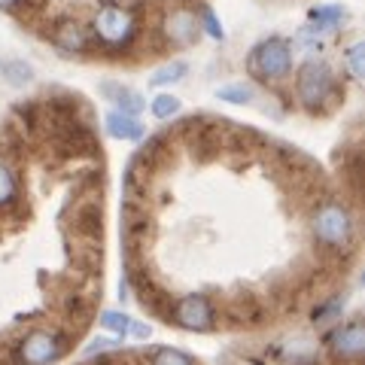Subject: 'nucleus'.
<instances>
[{
	"mask_svg": "<svg viewBox=\"0 0 365 365\" xmlns=\"http://www.w3.org/2000/svg\"><path fill=\"white\" fill-rule=\"evenodd\" d=\"M307 19H311V28L317 34H335L347 25V9L338 6V4H329V6H314L311 13H307Z\"/></svg>",
	"mask_w": 365,
	"mask_h": 365,
	"instance_id": "6e6552de",
	"label": "nucleus"
},
{
	"mask_svg": "<svg viewBox=\"0 0 365 365\" xmlns=\"http://www.w3.org/2000/svg\"><path fill=\"white\" fill-rule=\"evenodd\" d=\"M216 98L225 101V104H235V107H244V104H253V88L244 86V83H228L222 88H216Z\"/></svg>",
	"mask_w": 365,
	"mask_h": 365,
	"instance_id": "f8f14e48",
	"label": "nucleus"
},
{
	"mask_svg": "<svg viewBox=\"0 0 365 365\" xmlns=\"http://www.w3.org/2000/svg\"><path fill=\"white\" fill-rule=\"evenodd\" d=\"M189 73V64L186 61H170V64H165V67H158V71L150 76V86L153 88H162V86H174V83H180L182 76Z\"/></svg>",
	"mask_w": 365,
	"mask_h": 365,
	"instance_id": "9b49d317",
	"label": "nucleus"
},
{
	"mask_svg": "<svg viewBox=\"0 0 365 365\" xmlns=\"http://www.w3.org/2000/svg\"><path fill=\"white\" fill-rule=\"evenodd\" d=\"M314 235L326 247H335V250L347 247L353 241V216L341 204H326L314 216Z\"/></svg>",
	"mask_w": 365,
	"mask_h": 365,
	"instance_id": "20e7f679",
	"label": "nucleus"
},
{
	"mask_svg": "<svg viewBox=\"0 0 365 365\" xmlns=\"http://www.w3.org/2000/svg\"><path fill=\"white\" fill-rule=\"evenodd\" d=\"M180 113V98H174V95H155L153 98V116H158V119H170V116H177Z\"/></svg>",
	"mask_w": 365,
	"mask_h": 365,
	"instance_id": "ddd939ff",
	"label": "nucleus"
},
{
	"mask_svg": "<svg viewBox=\"0 0 365 365\" xmlns=\"http://www.w3.org/2000/svg\"><path fill=\"white\" fill-rule=\"evenodd\" d=\"M198 21H201L204 28H207V34H210L213 40H222V25L216 21V16L210 13V9H204V19H198Z\"/></svg>",
	"mask_w": 365,
	"mask_h": 365,
	"instance_id": "a211bd4d",
	"label": "nucleus"
},
{
	"mask_svg": "<svg viewBox=\"0 0 365 365\" xmlns=\"http://www.w3.org/2000/svg\"><path fill=\"white\" fill-rule=\"evenodd\" d=\"M16 198V177L4 162H0V207Z\"/></svg>",
	"mask_w": 365,
	"mask_h": 365,
	"instance_id": "4468645a",
	"label": "nucleus"
},
{
	"mask_svg": "<svg viewBox=\"0 0 365 365\" xmlns=\"http://www.w3.org/2000/svg\"><path fill=\"white\" fill-rule=\"evenodd\" d=\"M347 61H350V73L356 76V79H362V43H353L350 49H347Z\"/></svg>",
	"mask_w": 365,
	"mask_h": 365,
	"instance_id": "dca6fc26",
	"label": "nucleus"
},
{
	"mask_svg": "<svg viewBox=\"0 0 365 365\" xmlns=\"http://www.w3.org/2000/svg\"><path fill=\"white\" fill-rule=\"evenodd\" d=\"M101 326L116 329V332H125L131 323H128V317H125V314H104V317H101Z\"/></svg>",
	"mask_w": 365,
	"mask_h": 365,
	"instance_id": "f3484780",
	"label": "nucleus"
},
{
	"mask_svg": "<svg viewBox=\"0 0 365 365\" xmlns=\"http://www.w3.org/2000/svg\"><path fill=\"white\" fill-rule=\"evenodd\" d=\"M101 88H104V98L110 101L113 107H116V113H125V116H137V113L143 110V98L137 95L134 88L119 86V83H101Z\"/></svg>",
	"mask_w": 365,
	"mask_h": 365,
	"instance_id": "0eeeda50",
	"label": "nucleus"
},
{
	"mask_svg": "<svg viewBox=\"0 0 365 365\" xmlns=\"http://www.w3.org/2000/svg\"><path fill=\"white\" fill-rule=\"evenodd\" d=\"M201 34V21L195 13H189V9H177V13L168 16V37L174 40L177 46H189L195 43Z\"/></svg>",
	"mask_w": 365,
	"mask_h": 365,
	"instance_id": "39448f33",
	"label": "nucleus"
},
{
	"mask_svg": "<svg viewBox=\"0 0 365 365\" xmlns=\"http://www.w3.org/2000/svg\"><path fill=\"white\" fill-rule=\"evenodd\" d=\"M55 43L64 46V49L83 52L86 49V34L79 31V25H73V21H61V25L55 28Z\"/></svg>",
	"mask_w": 365,
	"mask_h": 365,
	"instance_id": "9d476101",
	"label": "nucleus"
},
{
	"mask_svg": "<svg viewBox=\"0 0 365 365\" xmlns=\"http://www.w3.org/2000/svg\"><path fill=\"white\" fill-rule=\"evenodd\" d=\"M104 128H107V134L113 137V140H143V137H146V128H143L140 119H137V116H125V113H116V110L107 113Z\"/></svg>",
	"mask_w": 365,
	"mask_h": 365,
	"instance_id": "423d86ee",
	"label": "nucleus"
},
{
	"mask_svg": "<svg viewBox=\"0 0 365 365\" xmlns=\"http://www.w3.org/2000/svg\"><path fill=\"white\" fill-rule=\"evenodd\" d=\"M362 323H347L332 335V350L344 359H359L362 356Z\"/></svg>",
	"mask_w": 365,
	"mask_h": 365,
	"instance_id": "1a4fd4ad",
	"label": "nucleus"
},
{
	"mask_svg": "<svg viewBox=\"0 0 365 365\" xmlns=\"http://www.w3.org/2000/svg\"><path fill=\"white\" fill-rule=\"evenodd\" d=\"M19 4V0H0V6H4V9H9V6H16Z\"/></svg>",
	"mask_w": 365,
	"mask_h": 365,
	"instance_id": "6ab92c4d",
	"label": "nucleus"
},
{
	"mask_svg": "<svg viewBox=\"0 0 365 365\" xmlns=\"http://www.w3.org/2000/svg\"><path fill=\"white\" fill-rule=\"evenodd\" d=\"M4 73H6V79H9L13 86H25L28 79L34 76L31 64H25V61H13V64H6V67H4Z\"/></svg>",
	"mask_w": 365,
	"mask_h": 365,
	"instance_id": "2eb2a0df",
	"label": "nucleus"
},
{
	"mask_svg": "<svg viewBox=\"0 0 365 365\" xmlns=\"http://www.w3.org/2000/svg\"><path fill=\"white\" fill-rule=\"evenodd\" d=\"M335 95V76L326 61L307 58L295 71V98L307 113H323L329 98Z\"/></svg>",
	"mask_w": 365,
	"mask_h": 365,
	"instance_id": "f03ea898",
	"label": "nucleus"
},
{
	"mask_svg": "<svg viewBox=\"0 0 365 365\" xmlns=\"http://www.w3.org/2000/svg\"><path fill=\"white\" fill-rule=\"evenodd\" d=\"M247 73L262 86L287 79L292 73V46L283 37L259 40L247 55Z\"/></svg>",
	"mask_w": 365,
	"mask_h": 365,
	"instance_id": "f257e3e1",
	"label": "nucleus"
},
{
	"mask_svg": "<svg viewBox=\"0 0 365 365\" xmlns=\"http://www.w3.org/2000/svg\"><path fill=\"white\" fill-rule=\"evenodd\" d=\"M91 28H95L98 40L110 46V49H122V46H128L137 34V19L128 13V9H122L116 4H104L98 6L95 19H91Z\"/></svg>",
	"mask_w": 365,
	"mask_h": 365,
	"instance_id": "7ed1b4c3",
	"label": "nucleus"
}]
</instances>
